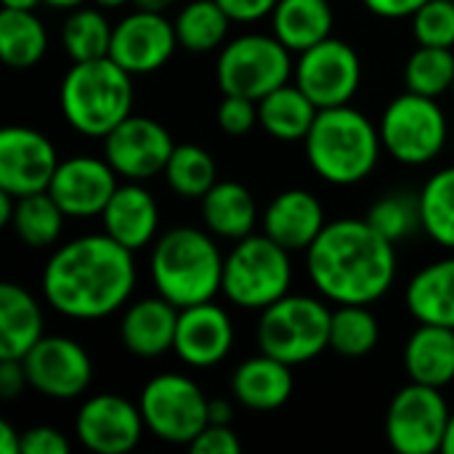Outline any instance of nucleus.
<instances>
[{
	"instance_id": "obj_1",
	"label": "nucleus",
	"mask_w": 454,
	"mask_h": 454,
	"mask_svg": "<svg viewBox=\"0 0 454 454\" xmlns=\"http://www.w3.org/2000/svg\"><path fill=\"white\" fill-rule=\"evenodd\" d=\"M136 287L133 250L104 234H85L61 245L43 269V295L53 311L77 322H96L120 311Z\"/></svg>"
},
{
	"instance_id": "obj_2",
	"label": "nucleus",
	"mask_w": 454,
	"mask_h": 454,
	"mask_svg": "<svg viewBox=\"0 0 454 454\" xmlns=\"http://www.w3.org/2000/svg\"><path fill=\"white\" fill-rule=\"evenodd\" d=\"M311 285L338 306H370L396 279V250L367 218L330 221L306 250Z\"/></svg>"
},
{
	"instance_id": "obj_3",
	"label": "nucleus",
	"mask_w": 454,
	"mask_h": 454,
	"mask_svg": "<svg viewBox=\"0 0 454 454\" xmlns=\"http://www.w3.org/2000/svg\"><path fill=\"white\" fill-rule=\"evenodd\" d=\"M306 160L311 170L333 186L362 184L380 160V128L354 106L319 109L309 136Z\"/></svg>"
},
{
	"instance_id": "obj_4",
	"label": "nucleus",
	"mask_w": 454,
	"mask_h": 454,
	"mask_svg": "<svg viewBox=\"0 0 454 454\" xmlns=\"http://www.w3.org/2000/svg\"><path fill=\"white\" fill-rule=\"evenodd\" d=\"M149 269L157 293L178 309L207 303L221 293L223 255L207 231L192 226L165 231L152 247Z\"/></svg>"
},
{
	"instance_id": "obj_5",
	"label": "nucleus",
	"mask_w": 454,
	"mask_h": 454,
	"mask_svg": "<svg viewBox=\"0 0 454 454\" xmlns=\"http://www.w3.org/2000/svg\"><path fill=\"white\" fill-rule=\"evenodd\" d=\"M59 104L77 133L104 138L133 114V74L109 56L72 61L59 88Z\"/></svg>"
},
{
	"instance_id": "obj_6",
	"label": "nucleus",
	"mask_w": 454,
	"mask_h": 454,
	"mask_svg": "<svg viewBox=\"0 0 454 454\" xmlns=\"http://www.w3.org/2000/svg\"><path fill=\"white\" fill-rule=\"evenodd\" d=\"M293 282L290 250L266 234H250L223 258L221 293L245 311H263L287 295Z\"/></svg>"
},
{
	"instance_id": "obj_7",
	"label": "nucleus",
	"mask_w": 454,
	"mask_h": 454,
	"mask_svg": "<svg viewBox=\"0 0 454 454\" xmlns=\"http://www.w3.org/2000/svg\"><path fill=\"white\" fill-rule=\"evenodd\" d=\"M333 311L311 295H285L258 319V348L290 367L306 364L330 348Z\"/></svg>"
},
{
	"instance_id": "obj_8",
	"label": "nucleus",
	"mask_w": 454,
	"mask_h": 454,
	"mask_svg": "<svg viewBox=\"0 0 454 454\" xmlns=\"http://www.w3.org/2000/svg\"><path fill=\"white\" fill-rule=\"evenodd\" d=\"M290 48L277 35H242L223 45L215 77L223 96H247L261 101L295 72Z\"/></svg>"
},
{
	"instance_id": "obj_9",
	"label": "nucleus",
	"mask_w": 454,
	"mask_h": 454,
	"mask_svg": "<svg viewBox=\"0 0 454 454\" xmlns=\"http://www.w3.org/2000/svg\"><path fill=\"white\" fill-rule=\"evenodd\" d=\"M383 149L402 165H426L442 154L450 138L447 114L436 98L420 93L396 96L380 117Z\"/></svg>"
},
{
	"instance_id": "obj_10",
	"label": "nucleus",
	"mask_w": 454,
	"mask_h": 454,
	"mask_svg": "<svg viewBox=\"0 0 454 454\" xmlns=\"http://www.w3.org/2000/svg\"><path fill=\"white\" fill-rule=\"evenodd\" d=\"M207 404L202 388L176 372L152 378L138 399L146 431L168 444H192L210 423Z\"/></svg>"
},
{
	"instance_id": "obj_11",
	"label": "nucleus",
	"mask_w": 454,
	"mask_h": 454,
	"mask_svg": "<svg viewBox=\"0 0 454 454\" xmlns=\"http://www.w3.org/2000/svg\"><path fill=\"white\" fill-rule=\"evenodd\" d=\"M450 407L442 388L410 383L388 404L386 412V436L399 454H434L442 450Z\"/></svg>"
},
{
	"instance_id": "obj_12",
	"label": "nucleus",
	"mask_w": 454,
	"mask_h": 454,
	"mask_svg": "<svg viewBox=\"0 0 454 454\" xmlns=\"http://www.w3.org/2000/svg\"><path fill=\"white\" fill-rule=\"evenodd\" d=\"M293 74L319 109L346 106L362 85V59L348 43L327 37L298 56Z\"/></svg>"
},
{
	"instance_id": "obj_13",
	"label": "nucleus",
	"mask_w": 454,
	"mask_h": 454,
	"mask_svg": "<svg viewBox=\"0 0 454 454\" xmlns=\"http://www.w3.org/2000/svg\"><path fill=\"white\" fill-rule=\"evenodd\" d=\"M21 362L29 388L48 399H77L88 391L93 380V362L88 351L72 338L43 335Z\"/></svg>"
},
{
	"instance_id": "obj_14",
	"label": "nucleus",
	"mask_w": 454,
	"mask_h": 454,
	"mask_svg": "<svg viewBox=\"0 0 454 454\" xmlns=\"http://www.w3.org/2000/svg\"><path fill=\"white\" fill-rule=\"evenodd\" d=\"M176 144L165 125L130 114L104 136V160L120 178L146 181L165 170Z\"/></svg>"
},
{
	"instance_id": "obj_15",
	"label": "nucleus",
	"mask_w": 454,
	"mask_h": 454,
	"mask_svg": "<svg viewBox=\"0 0 454 454\" xmlns=\"http://www.w3.org/2000/svg\"><path fill=\"white\" fill-rule=\"evenodd\" d=\"M59 154L51 138L35 128L8 125L0 130V189L19 197L48 192Z\"/></svg>"
},
{
	"instance_id": "obj_16",
	"label": "nucleus",
	"mask_w": 454,
	"mask_h": 454,
	"mask_svg": "<svg viewBox=\"0 0 454 454\" xmlns=\"http://www.w3.org/2000/svg\"><path fill=\"white\" fill-rule=\"evenodd\" d=\"M146 431L141 407L117 396L98 394L90 396L74 418L77 442L96 454H125L136 450L141 434Z\"/></svg>"
},
{
	"instance_id": "obj_17",
	"label": "nucleus",
	"mask_w": 454,
	"mask_h": 454,
	"mask_svg": "<svg viewBox=\"0 0 454 454\" xmlns=\"http://www.w3.org/2000/svg\"><path fill=\"white\" fill-rule=\"evenodd\" d=\"M176 48V24H170L165 13L136 8L114 24L109 59L130 74H152L173 59Z\"/></svg>"
},
{
	"instance_id": "obj_18",
	"label": "nucleus",
	"mask_w": 454,
	"mask_h": 454,
	"mask_svg": "<svg viewBox=\"0 0 454 454\" xmlns=\"http://www.w3.org/2000/svg\"><path fill=\"white\" fill-rule=\"evenodd\" d=\"M117 173L101 157H69L59 162L48 194L59 202L67 218L101 215L117 192Z\"/></svg>"
},
{
	"instance_id": "obj_19",
	"label": "nucleus",
	"mask_w": 454,
	"mask_h": 454,
	"mask_svg": "<svg viewBox=\"0 0 454 454\" xmlns=\"http://www.w3.org/2000/svg\"><path fill=\"white\" fill-rule=\"evenodd\" d=\"M234 346V325L213 301L181 309L173 351L189 367L205 370L221 364Z\"/></svg>"
},
{
	"instance_id": "obj_20",
	"label": "nucleus",
	"mask_w": 454,
	"mask_h": 454,
	"mask_svg": "<svg viewBox=\"0 0 454 454\" xmlns=\"http://www.w3.org/2000/svg\"><path fill=\"white\" fill-rule=\"evenodd\" d=\"M327 226L322 202L306 189L277 194L263 213V234L290 253H306Z\"/></svg>"
},
{
	"instance_id": "obj_21",
	"label": "nucleus",
	"mask_w": 454,
	"mask_h": 454,
	"mask_svg": "<svg viewBox=\"0 0 454 454\" xmlns=\"http://www.w3.org/2000/svg\"><path fill=\"white\" fill-rule=\"evenodd\" d=\"M178 314L181 309L160 293L154 298H141L130 303L120 322V340L128 354L141 359H157L168 354L176 343Z\"/></svg>"
},
{
	"instance_id": "obj_22",
	"label": "nucleus",
	"mask_w": 454,
	"mask_h": 454,
	"mask_svg": "<svg viewBox=\"0 0 454 454\" xmlns=\"http://www.w3.org/2000/svg\"><path fill=\"white\" fill-rule=\"evenodd\" d=\"M98 218L112 239L136 253L154 242L160 226V207L154 194L144 189L141 181H128L125 186H117Z\"/></svg>"
},
{
	"instance_id": "obj_23",
	"label": "nucleus",
	"mask_w": 454,
	"mask_h": 454,
	"mask_svg": "<svg viewBox=\"0 0 454 454\" xmlns=\"http://www.w3.org/2000/svg\"><path fill=\"white\" fill-rule=\"evenodd\" d=\"M293 367L263 351L245 359L231 375L234 399L253 412L279 410L293 396Z\"/></svg>"
},
{
	"instance_id": "obj_24",
	"label": "nucleus",
	"mask_w": 454,
	"mask_h": 454,
	"mask_svg": "<svg viewBox=\"0 0 454 454\" xmlns=\"http://www.w3.org/2000/svg\"><path fill=\"white\" fill-rule=\"evenodd\" d=\"M404 370L412 383L447 388L454 380V330L420 325L404 346Z\"/></svg>"
},
{
	"instance_id": "obj_25",
	"label": "nucleus",
	"mask_w": 454,
	"mask_h": 454,
	"mask_svg": "<svg viewBox=\"0 0 454 454\" xmlns=\"http://www.w3.org/2000/svg\"><path fill=\"white\" fill-rule=\"evenodd\" d=\"M40 303L19 285H0V359H24L43 338Z\"/></svg>"
},
{
	"instance_id": "obj_26",
	"label": "nucleus",
	"mask_w": 454,
	"mask_h": 454,
	"mask_svg": "<svg viewBox=\"0 0 454 454\" xmlns=\"http://www.w3.org/2000/svg\"><path fill=\"white\" fill-rule=\"evenodd\" d=\"M202 221L213 237L239 242L253 234L258 221L255 197L237 181H218L202 197Z\"/></svg>"
},
{
	"instance_id": "obj_27",
	"label": "nucleus",
	"mask_w": 454,
	"mask_h": 454,
	"mask_svg": "<svg viewBox=\"0 0 454 454\" xmlns=\"http://www.w3.org/2000/svg\"><path fill=\"white\" fill-rule=\"evenodd\" d=\"M407 309L420 325L454 330V258H442L420 269L407 285Z\"/></svg>"
},
{
	"instance_id": "obj_28",
	"label": "nucleus",
	"mask_w": 454,
	"mask_h": 454,
	"mask_svg": "<svg viewBox=\"0 0 454 454\" xmlns=\"http://www.w3.org/2000/svg\"><path fill=\"white\" fill-rule=\"evenodd\" d=\"M319 106L298 88V85H279L269 96L258 101V125L277 141L293 144L306 141Z\"/></svg>"
},
{
	"instance_id": "obj_29",
	"label": "nucleus",
	"mask_w": 454,
	"mask_h": 454,
	"mask_svg": "<svg viewBox=\"0 0 454 454\" xmlns=\"http://www.w3.org/2000/svg\"><path fill=\"white\" fill-rule=\"evenodd\" d=\"M335 24L330 0H279L271 11V27L277 40L290 51L303 53L311 45L330 37Z\"/></svg>"
},
{
	"instance_id": "obj_30",
	"label": "nucleus",
	"mask_w": 454,
	"mask_h": 454,
	"mask_svg": "<svg viewBox=\"0 0 454 454\" xmlns=\"http://www.w3.org/2000/svg\"><path fill=\"white\" fill-rule=\"evenodd\" d=\"M48 51V32L35 11H0V56L13 69L35 67Z\"/></svg>"
},
{
	"instance_id": "obj_31",
	"label": "nucleus",
	"mask_w": 454,
	"mask_h": 454,
	"mask_svg": "<svg viewBox=\"0 0 454 454\" xmlns=\"http://www.w3.org/2000/svg\"><path fill=\"white\" fill-rule=\"evenodd\" d=\"M173 24L178 48L189 53H210L226 40L231 19L218 0H192L178 11Z\"/></svg>"
},
{
	"instance_id": "obj_32",
	"label": "nucleus",
	"mask_w": 454,
	"mask_h": 454,
	"mask_svg": "<svg viewBox=\"0 0 454 454\" xmlns=\"http://www.w3.org/2000/svg\"><path fill=\"white\" fill-rule=\"evenodd\" d=\"M64 218L67 213L59 207V202L48 192H37V194H27L16 200L11 229L27 247L40 250V247H51L59 242L64 231Z\"/></svg>"
},
{
	"instance_id": "obj_33",
	"label": "nucleus",
	"mask_w": 454,
	"mask_h": 454,
	"mask_svg": "<svg viewBox=\"0 0 454 454\" xmlns=\"http://www.w3.org/2000/svg\"><path fill=\"white\" fill-rule=\"evenodd\" d=\"M162 176L168 186L184 200H202L218 184L213 154L197 144H176Z\"/></svg>"
},
{
	"instance_id": "obj_34",
	"label": "nucleus",
	"mask_w": 454,
	"mask_h": 454,
	"mask_svg": "<svg viewBox=\"0 0 454 454\" xmlns=\"http://www.w3.org/2000/svg\"><path fill=\"white\" fill-rule=\"evenodd\" d=\"M114 27L98 8H74L61 27V45L72 61L106 59Z\"/></svg>"
},
{
	"instance_id": "obj_35",
	"label": "nucleus",
	"mask_w": 454,
	"mask_h": 454,
	"mask_svg": "<svg viewBox=\"0 0 454 454\" xmlns=\"http://www.w3.org/2000/svg\"><path fill=\"white\" fill-rule=\"evenodd\" d=\"M420 197V226L439 245L454 250V165L434 173Z\"/></svg>"
},
{
	"instance_id": "obj_36",
	"label": "nucleus",
	"mask_w": 454,
	"mask_h": 454,
	"mask_svg": "<svg viewBox=\"0 0 454 454\" xmlns=\"http://www.w3.org/2000/svg\"><path fill=\"white\" fill-rule=\"evenodd\" d=\"M380 340V325L367 306H340L330 319V348L348 359H362L375 351Z\"/></svg>"
},
{
	"instance_id": "obj_37",
	"label": "nucleus",
	"mask_w": 454,
	"mask_h": 454,
	"mask_svg": "<svg viewBox=\"0 0 454 454\" xmlns=\"http://www.w3.org/2000/svg\"><path fill=\"white\" fill-rule=\"evenodd\" d=\"M404 85L412 93L439 98L454 85L452 48L418 45V51L404 64Z\"/></svg>"
},
{
	"instance_id": "obj_38",
	"label": "nucleus",
	"mask_w": 454,
	"mask_h": 454,
	"mask_svg": "<svg viewBox=\"0 0 454 454\" xmlns=\"http://www.w3.org/2000/svg\"><path fill=\"white\" fill-rule=\"evenodd\" d=\"M367 221L396 245L420 226V197L410 192H391L370 207Z\"/></svg>"
},
{
	"instance_id": "obj_39",
	"label": "nucleus",
	"mask_w": 454,
	"mask_h": 454,
	"mask_svg": "<svg viewBox=\"0 0 454 454\" xmlns=\"http://www.w3.org/2000/svg\"><path fill=\"white\" fill-rule=\"evenodd\" d=\"M412 32L418 45H454V0H428L412 13Z\"/></svg>"
},
{
	"instance_id": "obj_40",
	"label": "nucleus",
	"mask_w": 454,
	"mask_h": 454,
	"mask_svg": "<svg viewBox=\"0 0 454 454\" xmlns=\"http://www.w3.org/2000/svg\"><path fill=\"white\" fill-rule=\"evenodd\" d=\"M258 122V101L247 96H223L218 106V125L226 136H247Z\"/></svg>"
},
{
	"instance_id": "obj_41",
	"label": "nucleus",
	"mask_w": 454,
	"mask_h": 454,
	"mask_svg": "<svg viewBox=\"0 0 454 454\" xmlns=\"http://www.w3.org/2000/svg\"><path fill=\"white\" fill-rule=\"evenodd\" d=\"M189 447L197 454H239L242 450L231 426H213V423H207L205 431Z\"/></svg>"
},
{
	"instance_id": "obj_42",
	"label": "nucleus",
	"mask_w": 454,
	"mask_h": 454,
	"mask_svg": "<svg viewBox=\"0 0 454 454\" xmlns=\"http://www.w3.org/2000/svg\"><path fill=\"white\" fill-rule=\"evenodd\" d=\"M21 454H69V442L51 426H35L21 434Z\"/></svg>"
},
{
	"instance_id": "obj_43",
	"label": "nucleus",
	"mask_w": 454,
	"mask_h": 454,
	"mask_svg": "<svg viewBox=\"0 0 454 454\" xmlns=\"http://www.w3.org/2000/svg\"><path fill=\"white\" fill-rule=\"evenodd\" d=\"M277 3L279 0H218V5L229 13V19L239 24H250L263 16H271Z\"/></svg>"
},
{
	"instance_id": "obj_44",
	"label": "nucleus",
	"mask_w": 454,
	"mask_h": 454,
	"mask_svg": "<svg viewBox=\"0 0 454 454\" xmlns=\"http://www.w3.org/2000/svg\"><path fill=\"white\" fill-rule=\"evenodd\" d=\"M29 386L21 359H0V396L16 399Z\"/></svg>"
},
{
	"instance_id": "obj_45",
	"label": "nucleus",
	"mask_w": 454,
	"mask_h": 454,
	"mask_svg": "<svg viewBox=\"0 0 454 454\" xmlns=\"http://www.w3.org/2000/svg\"><path fill=\"white\" fill-rule=\"evenodd\" d=\"M364 8L380 19H404L412 16L418 8H423L428 0H362Z\"/></svg>"
},
{
	"instance_id": "obj_46",
	"label": "nucleus",
	"mask_w": 454,
	"mask_h": 454,
	"mask_svg": "<svg viewBox=\"0 0 454 454\" xmlns=\"http://www.w3.org/2000/svg\"><path fill=\"white\" fill-rule=\"evenodd\" d=\"M207 420L213 426H231L234 423V407L226 399H210V404H207Z\"/></svg>"
},
{
	"instance_id": "obj_47",
	"label": "nucleus",
	"mask_w": 454,
	"mask_h": 454,
	"mask_svg": "<svg viewBox=\"0 0 454 454\" xmlns=\"http://www.w3.org/2000/svg\"><path fill=\"white\" fill-rule=\"evenodd\" d=\"M0 452L19 454L21 452V434L11 423H0Z\"/></svg>"
},
{
	"instance_id": "obj_48",
	"label": "nucleus",
	"mask_w": 454,
	"mask_h": 454,
	"mask_svg": "<svg viewBox=\"0 0 454 454\" xmlns=\"http://www.w3.org/2000/svg\"><path fill=\"white\" fill-rule=\"evenodd\" d=\"M13 213H16V197L0 189V223L3 226H11Z\"/></svg>"
},
{
	"instance_id": "obj_49",
	"label": "nucleus",
	"mask_w": 454,
	"mask_h": 454,
	"mask_svg": "<svg viewBox=\"0 0 454 454\" xmlns=\"http://www.w3.org/2000/svg\"><path fill=\"white\" fill-rule=\"evenodd\" d=\"M136 8L141 11H154V13H165L170 5H176V0H133Z\"/></svg>"
},
{
	"instance_id": "obj_50",
	"label": "nucleus",
	"mask_w": 454,
	"mask_h": 454,
	"mask_svg": "<svg viewBox=\"0 0 454 454\" xmlns=\"http://www.w3.org/2000/svg\"><path fill=\"white\" fill-rule=\"evenodd\" d=\"M37 3L43 0H3V8H16V11H35Z\"/></svg>"
},
{
	"instance_id": "obj_51",
	"label": "nucleus",
	"mask_w": 454,
	"mask_h": 454,
	"mask_svg": "<svg viewBox=\"0 0 454 454\" xmlns=\"http://www.w3.org/2000/svg\"><path fill=\"white\" fill-rule=\"evenodd\" d=\"M45 5H51V8H59V11H74V8H80L85 0H43Z\"/></svg>"
},
{
	"instance_id": "obj_52",
	"label": "nucleus",
	"mask_w": 454,
	"mask_h": 454,
	"mask_svg": "<svg viewBox=\"0 0 454 454\" xmlns=\"http://www.w3.org/2000/svg\"><path fill=\"white\" fill-rule=\"evenodd\" d=\"M442 452L454 454V412H452V418H450V426H447V436H444Z\"/></svg>"
},
{
	"instance_id": "obj_53",
	"label": "nucleus",
	"mask_w": 454,
	"mask_h": 454,
	"mask_svg": "<svg viewBox=\"0 0 454 454\" xmlns=\"http://www.w3.org/2000/svg\"><path fill=\"white\" fill-rule=\"evenodd\" d=\"M96 5H101V8H120V5H125V3H133V0H93Z\"/></svg>"
},
{
	"instance_id": "obj_54",
	"label": "nucleus",
	"mask_w": 454,
	"mask_h": 454,
	"mask_svg": "<svg viewBox=\"0 0 454 454\" xmlns=\"http://www.w3.org/2000/svg\"><path fill=\"white\" fill-rule=\"evenodd\" d=\"M452 146H454V133H452Z\"/></svg>"
},
{
	"instance_id": "obj_55",
	"label": "nucleus",
	"mask_w": 454,
	"mask_h": 454,
	"mask_svg": "<svg viewBox=\"0 0 454 454\" xmlns=\"http://www.w3.org/2000/svg\"><path fill=\"white\" fill-rule=\"evenodd\" d=\"M452 96H454V85H452Z\"/></svg>"
}]
</instances>
